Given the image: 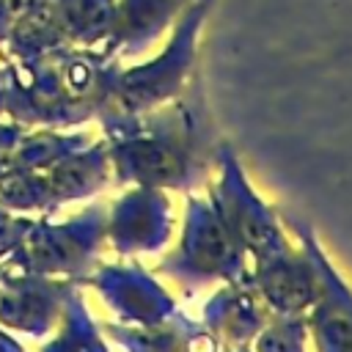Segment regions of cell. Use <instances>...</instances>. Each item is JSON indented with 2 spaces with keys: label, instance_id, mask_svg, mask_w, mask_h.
I'll return each instance as SVG.
<instances>
[{
  "label": "cell",
  "instance_id": "cell-1",
  "mask_svg": "<svg viewBox=\"0 0 352 352\" xmlns=\"http://www.w3.org/2000/svg\"><path fill=\"white\" fill-rule=\"evenodd\" d=\"M192 3L195 0H124L118 11L121 36L132 44L151 41L168 33Z\"/></svg>",
  "mask_w": 352,
  "mask_h": 352
}]
</instances>
